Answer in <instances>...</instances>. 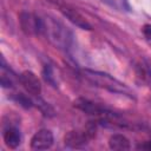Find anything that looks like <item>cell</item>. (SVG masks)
Masks as SVG:
<instances>
[{
  "mask_svg": "<svg viewBox=\"0 0 151 151\" xmlns=\"http://www.w3.org/2000/svg\"><path fill=\"white\" fill-rule=\"evenodd\" d=\"M106 5L111 6L114 9L119 11H129V4L126 0H101Z\"/></svg>",
  "mask_w": 151,
  "mask_h": 151,
  "instance_id": "obj_12",
  "label": "cell"
},
{
  "mask_svg": "<svg viewBox=\"0 0 151 151\" xmlns=\"http://www.w3.org/2000/svg\"><path fill=\"white\" fill-rule=\"evenodd\" d=\"M109 146L112 150H117V151H124V150H129L130 149V140L120 133H116L112 134L109 139Z\"/></svg>",
  "mask_w": 151,
  "mask_h": 151,
  "instance_id": "obj_10",
  "label": "cell"
},
{
  "mask_svg": "<svg viewBox=\"0 0 151 151\" xmlns=\"http://www.w3.org/2000/svg\"><path fill=\"white\" fill-rule=\"evenodd\" d=\"M93 129H85V130H73L65 134L64 142L67 147L79 149L85 146L88 140L93 137Z\"/></svg>",
  "mask_w": 151,
  "mask_h": 151,
  "instance_id": "obj_3",
  "label": "cell"
},
{
  "mask_svg": "<svg viewBox=\"0 0 151 151\" xmlns=\"http://www.w3.org/2000/svg\"><path fill=\"white\" fill-rule=\"evenodd\" d=\"M53 133L47 129H41L31 138V147L34 150H47L53 145Z\"/></svg>",
  "mask_w": 151,
  "mask_h": 151,
  "instance_id": "obj_8",
  "label": "cell"
},
{
  "mask_svg": "<svg viewBox=\"0 0 151 151\" xmlns=\"http://www.w3.org/2000/svg\"><path fill=\"white\" fill-rule=\"evenodd\" d=\"M20 25L22 31L29 35L41 34L42 31V18L37 17L32 13L24 12L20 14Z\"/></svg>",
  "mask_w": 151,
  "mask_h": 151,
  "instance_id": "obj_4",
  "label": "cell"
},
{
  "mask_svg": "<svg viewBox=\"0 0 151 151\" xmlns=\"http://www.w3.org/2000/svg\"><path fill=\"white\" fill-rule=\"evenodd\" d=\"M44 77L46 79V81H48L50 84H52L53 86H55V81H54V77H53V73H52V68L46 65L45 66V70H44Z\"/></svg>",
  "mask_w": 151,
  "mask_h": 151,
  "instance_id": "obj_13",
  "label": "cell"
},
{
  "mask_svg": "<svg viewBox=\"0 0 151 151\" xmlns=\"http://www.w3.org/2000/svg\"><path fill=\"white\" fill-rule=\"evenodd\" d=\"M41 34H44L52 45L60 50H67L72 41L71 32L61 22L51 17L42 18Z\"/></svg>",
  "mask_w": 151,
  "mask_h": 151,
  "instance_id": "obj_1",
  "label": "cell"
},
{
  "mask_svg": "<svg viewBox=\"0 0 151 151\" xmlns=\"http://www.w3.org/2000/svg\"><path fill=\"white\" fill-rule=\"evenodd\" d=\"M143 32H144V34H145L149 39H151V26H150V25H145L144 28H143Z\"/></svg>",
  "mask_w": 151,
  "mask_h": 151,
  "instance_id": "obj_14",
  "label": "cell"
},
{
  "mask_svg": "<svg viewBox=\"0 0 151 151\" xmlns=\"http://www.w3.org/2000/svg\"><path fill=\"white\" fill-rule=\"evenodd\" d=\"M4 142L11 149L18 147L21 143V134H20L19 129L13 125L6 126L4 129Z\"/></svg>",
  "mask_w": 151,
  "mask_h": 151,
  "instance_id": "obj_9",
  "label": "cell"
},
{
  "mask_svg": "<svg viewBox=\"0 0 151 151\" xmlns=\"http://www.w3.org/2000/svg\"><path fill=\"white\" fill-rule=\"evenodd\" d=\"M83 77L94 86L107 90L110 92L127 94V96L131 94V90L125 84H123L122 81L117 80L116 78H113L107 73H103L93 70H83Z\"/></svg>",
  "mask_w": 151,
  "mask_h": 151,
  "instance_id": "obj_2",
  "label": "cell"
},
{
  "mask_svg": "<svg viewBox=\"0 0 151 151\" xmlns=\"http://www.w3.org/2000/svg\"><path fill=\"white\" fill-rule=\"evenodd\" d=\"M0 78H1V86L2 87H13L14 86V81H15V77L13 74V72L6 67V65L1 64V72H0Z\"/></svg>",
  "mask_w": 151,
  "mask_h": 151,
  "instance_id": "obj_11",
  "label": "cell"
},
{
  "mask_svg": "<svg viewBox=\"0 0 151 151\" xmlns=\"http://www.w3.org/2000/svg\"><path fill=\"white\" fill-rule=\"evenodd\" d=\"M58 8L60 11V13L68 19L72 24H74L76 26L83 28V29H91V25L88 24V21L73 7L65 5V4H58Z\"/></svg>",
  "mask_w": 151,
  "mask_h": 151,
  "instance_id": "obj_7",
  "label": "cell"
},
{
  "mask_svg": "<svg viewBox=\"0 0 151 151\" xmlns=\"http://www.w3.org/2000/svg\"><path fill=\"white\" fill-rule=\"evenodd\" d=\"M74 106L79 110H81L83 112L87 113V114H91V116H96V117H99L101 119H107L109 117L112 116L111 112H109L106 109L101 107L100 105L93 103V101H90L87 99H84V98H79L74 101Z\"/></svg>",
  "mask_w": 151,
  "mask_h": 151,
  "instance_id": "obj_5",
  "label": "cell"
},
{
  "mask_svg": "<svg viewBox=\"0 0 151 151\" xmlns=\"http://www.w3.org/2000/svg\"><path fill=\"white\" fill-rule=\"evenodd\" d=\"M18 79L27 93H29L31 96H34V97H39V94L41 93V84H40V80L38 79V77L33 72L24 71L19 76Z\"/></svg>",
  "mask_w": 151,
  "mask_h": 151,
  "instance_id": "obj_6",
  "label": "cell"
}]
</instances>
